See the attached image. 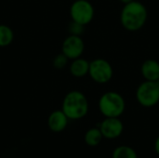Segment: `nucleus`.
Masks as SVG:
<instances>
[{"label": "nucleus", "mask_w": 159, "mask_h": 158, "mask_svg": "<svg viewBox=\"0 0 159 158\" xmlns=\"http://www.w3.org/2000/svg\"><path fill=\"white\" fill-rule=\"evenodd\" d=\"M85 50V43L81 36L69 34L62 42L61 52L69 59L75 60L80 58Z\"/></svg>", "instance_id": "0eeeda50"}, {"label": "nucleus", "mask_w": 159, "mask_h": 158, "mask_svg": "<svg viewBox=\"0 0 159 158\" xmlns=\"http://www.w3.org/2000/svg\"><path fill=\"white\" fill-rule=\"evenodd\" d=\"M84 30H85V25H82L74 20H72L68 25V32L70 34H73V35L81 36L82 34L84 33Z\"/></svg>", "instance_id": "dca6fc26"}, {"label": "nucleus", "mask_w": 159, "mask_h": 158, "mask_svg": "<svg viewBox=\"0 0 159 158\" xmlns=\"http://www.w3.org/2000/svg\"><path fill=\"white\" fill-rule=\"evenodd\" d=\"M103 139L102 131L100 128H91L88 129L84 135L85 143L89 147H96L98 146Z\"/></svg>", "instance_id": "f8f14e48"}, {"label": "nucleus", "mask_w": 159, "mask_h": 158, "mask_svg": "<svg viewBox=\"0 0 159 158\" xmlns=\"http://www.w3.org/2000/svg\"><path fill=\"white\" fill-rule=\"evenodd\" d=\"M89 61L81 57L73 60L69 67V71L71 74L76 78H82L87 74H89Z\"/></svg>", "instance_id": "9b49d317"}, {"label": "nucleus", "mask_w": 159, "mask_h": 158, "mask_svg": "<svg viewBox=\"0 0 159 158\" xmlns=\"http://www.w3.org/2000/svg\"><path fill=\"white\" fill-rule=\"evenodd\" d=\"M69 118L62 112V110L53 111L48 117V127L54 133L63 131L68 126Z\"/></svg>", "instance_id": "1a4fd4ad"}, {"label": "nucleus", "mask_w": 159, "mask_h": 158, "mask_svg": "<svg viewBox=\"0 0 159 158\" xmlns=\"http://www.w3.org/2000/svg\"><path fill=\"white\" fill-rule=\"evenodd\" d=\"M137 102L146 108L154 107L159 102V86L156 81L144 80L136 89Z\"/></svg>", "instance_id": "20e7f679"}, {"label": "nucleus", "mask_w": 159, "mask_h": 158, "mask_svg": "<svg viewBox=\"0 0 159 158\" xmlns=\"http://www.w3.org/2000/svg\"><path fill=\"white\" fill-rule=\"evenodd\" d=\"M71 20L82 25H88L94 18V7L89 0H75L70 7Z\"/></svg>", "instance_id": "39448f33"}, {"label": "nucleus", "mask_w": 159, "mask_h": 158, "mask_svg": "<svg viewBox=\"0 0 159 158\" xmlns=\"http://www.w3.org/2000/svg\"><path fill=\"white\" fill-rule=\"evenodd\" d=\"M98 106L104 117H120L125 112L126 102L118 92L107 91L101 96Z\"/></svg>", "instance_id": "7ed1b4c3"}, {"label": "nucleus", "mask_w": 159, "mask_h": 158, "mask_svg": "<svg viewBox=\"0 0 159 158\" xmlns=\"http://www.w3.org/2000/svg\"><path fill=\"white\" fill-rule=\"evenodd\" d=\"M68 61H69V59L61 52L54 57V59L52 61V65L55 69L61 70L66 67V65L68 64Z\"/></svg>", "instance_id": "2eb2a0df"}, {"label": "nucleus", "mask_w": 159, "mask_h": 158, "mask_svg": "<svg viewBox=\"0 0 159 158\" xmlns=\"http://www.w3.org/2000/svg\"><path fill=\"white\" fill-rule=\"evenodd\" d=\"M119 1L125 5V4H128V3H129V2H131V1H133V0H119Z\"/></svg>", "instance_id": "a211bd4d"}, {"label": "nucleus", "mask_w": 159, "mask_h": 158, "mask_svg": "<svg viewBox=\"0 0 159 158\" xmlns=\"http://www.w3.org/2000/svg\"><path fill=\"white\" fill-rule=\"evenodd\" d=\"M112 158H138V155L132 147L120 145L113 151Z\"/></svg>", "instance_id": "4468645a"}, {"label": "nucleus", "mask_w": 159, "mask_h": 158, "mask_svg": "<svg viewBox=\"0 0 159 158\" xmlns=\"http://www.w3.org/2000/svg\"><path fill=\"white\" fill-rule=\"evenodd\" d=\"M147 18L148 12L146 7L136 0L125 4L120 13L121 25L129 32H136L142 29Z\"/></svg>", "instance_id": "f257e3e1"}, {"label": "nucleus", "mask_w": 159, "mask_h": 158, "mask_svg": "<svg viewBox=\"0 0 159 158\" xmlns=\"http://www.w3.org/2000/svg\"><path fill=\"white\" fill-rule=\"evenodd\" d=\"M14 40V32L7 24H0V47L9 46Z\"/></svg>", "instance_id": "ddd939ff"}, {"label": "nucleus", "mask_w": 159, "mask_h": 158, "mask_svg": "<svg viewBox=\"0 0 159 158\" xmlns=\"http://www.w3.org/2000/svg\"><path fill=\"white\" fill-rule=\"evenodd\" d=\"M61 110L69 120H79L89 113V102L84 93L79 90H71L63 98Z\"/></svg>", "instance_id": "f03ea898"}, {"label": "nucleus", "mask_w": 159, "mask_h": 158, "mask_svg": "<svg viewBox=\"0 0 159 158\" xmlns=\"http://www.w3.org/2000/svg\"><path fill=\"white\" fill-rule=\"evenodd\" d=\"M141 74L144 80L157 81L159 78V62L154 59L144 61L141 66Z\"/></svg>", "instance_id": "9d476101"}, {"label": "nucleus", "mask_w": 159, "mask_h": 158, "mask_svg": "<svg viewBox=\"0 0 159 158\" xmlns=\"http://www.w3.org/2000/svg\"><path fill=\"white\" fill-rule=\"evenodd\" d=\"M99 128L103 138L107 140L117 139L124 131V124L119 117H105Z\"/></svg>", "instance_id": "6e6552de"}, {"label": "nucleus", "mask_w": 159, "mask_h": 158, "mask_svg": "<svg viewBox=\"0 0 159 158\" xmlns=\"http://www.w3.org/2000/svg\"><path fill=\"white\" fill-rule=\"evenodd\" d=\"M155 151H156L157 155L159 156V135L157 136V138L156 139V142H155Z\"/></svg>", "instance_id": "f3484780"}, {"label": "nucleus", "mask_w": 159, "mask_h": 158, "mask_svg": "<svg viewBox=\"0 0 159 158\" xmlns=\"http://www.w3.org/2000/svg\"><path fill=\"white\" fill-rule=\"evenodd\" d=\"M89 75L90 78L99 84L109 82L114 75V69L111 63L104 59H95L89 61Z\"/></svg>", "instance_id": "423d86ee"}, {"label": "nucleus", "mask_w": 159, "mask_h": 158, "mask_svg": "<svg viewBox=\"0 0 159 158\" xmlns=\"http://www.w3.org/2000/svg\"><path fill=\"white\" fill-rule=\"evenodd\" d=\"M156 82H157V83L158 84V86H159V78H158V79H157V81H156Z\"/></svg>", "instance_id": "6ab92c4d"}]
</instances>
